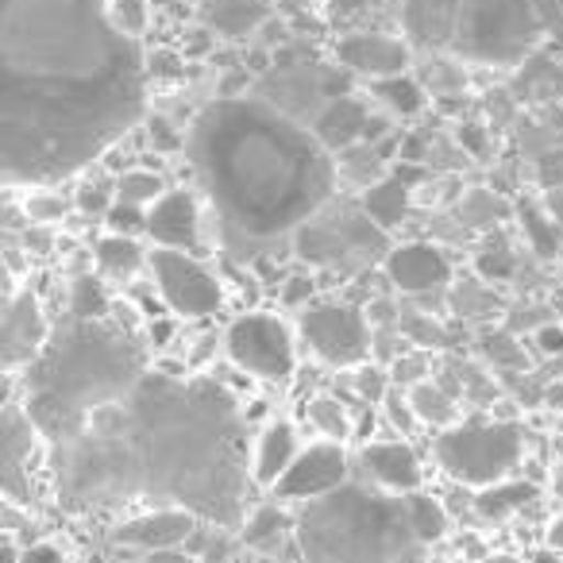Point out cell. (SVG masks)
<instances>
[{"label":"cell","instance_id":"1","mask_svg":"<svg viewBox=\"0 0 563 563\" xmlns=\"http://www.w3.org/2000/svg\"><path fill=\"white\" fill-rule=\"evenodd\" d=\"M151 66L112 0H0V170L9 189L93 170L147 120Z\"/></svg>","mask_w":563,"mask_h":563},{"label":"cell","instance_id":"2","mask_svg":"<svg viewBox=\"0 0 563 563\" xmlns=\"http://www.w3.org/2000/svg\"><path fill=\"white\" fill-rule=\"evenodd\" d=\"M51 494L74 517L174 506L240 532L247 521V413L224 383L151 367L132 390L51 444Z\"/></svg>","mask_w":563,"mask_h":563},{"label":"cell","instance_id":"3","mask_svg":"<svg viewBox=\"0 0 563 563\" xmlns=\"http://www.w3.org/2000/svg\"><path fill=\"white\" fill-rule=\"evenodd\" d=\"M197 194L212 212L220 247L235 263H258L336 197V155L255 93L201 104L186 128Z\"/></svg>","mask_w":563,"mask_h":563},{"label":"cell","instance_id":"4","mask_svg":"<svg viewBox=\"0 0 563 563\" xmlns=\"http://www.w3.org/2000/svg\"><path fill=\"white\" fill-rule=\"evenodd\" d=\"M151 371L147 347L132 329L104 321H63L51 332L40 360L20 375L24 409L47 444L74 437L101 409L120 401Z\"/></svg>","mask_w":563,"mask_h":563},{"label":"cell","instance_id":"5","mask_svg":"<svg viewBox=\"0 0 563 563\" xmlns=\"http://www.w3.org/2000/svg\"><path fill=\"white\" fill-rule=\"evenodd\" d=\"M298 563H429V544L409 521L406 494L375 483L340 490L294 509Z\"/></svg>","mask_w":563,"mask_h":563},{"label":"cell","instance_id":"6","mask_svg":"<svg viewBox=\"0 0 563 563\" xmlns=\"http://www.w3.org/2000/svg\"><path fill=\"white\" fill-rule=\"evenodd\" d=\"M294 255L306 271H332V274H363L371 266H383L390 255V232L367 217V209L344 197H332L313 220L298 228L294 235Z\"/></svg>","mask_w":563,"mask_h":563},{"label":"cell","instance_id":"7","mask_svg":"<svg viewBox=\"0 0 563 563\" xmlns=\"http://www.w3.org/2000/svg\"><path fill=\"white\" fill-rule=\"evenodd\" d=\"M432 455L452 483L483 490V486L514 478V471L521 467L525 429L506 417H463L460 424L437 432Z\"/></svg>","mask_w":563,"mask_h":563},{"label":"cell","instance_id":"8","mask_svg":"<svg viewBox=\"0 0 563 563\" xmlns=\"http://www.w3.org/2000/svg\"><path fill=\"white\" fill-rule=\"evenodd\" d=\"M544 35L537 0H463L452 55L478 66H517Z\"/></svg>","mask_w":563,"mask_h":563},{"label":"cell","instance_id":"9","mask_svg":"<svg viewBox=\"0 0 563 563\" xmlns=\"http://www.w3.org/2000/svg\"><path fill=\"white\" fill-rule=\"evenodd\" d=\"M224 360L258 383H290L298 371V329L278 313L251 309L224 324Z\"/></svg>","mask_w":563,"mask_h":563},{"label":"cell","instance_id":"10","mask_svg":"<svg viewBox=\"0 0 563 563\" xmlns=\"http://www.w3.org/2000/svg\"><path fill=\"white\" fill-rule=\"evenodd\" d=\"M301 347L332 371H355L371 360L375 324L367 309L347 298H317L298 313Z\"/></svg>","mask_w":563,"mask_h":563},{"label":"cell","instance_id":"11","mask_svg":"<svg viewBox=\"0 0 563 563\" xmlns=\"http://www.w3.org/2000/svg\"><path fill=\"white\" fill-rule=\"evenodd\" d=\"M147 274L163 306L181 321H205L224 309V278L194 251L151 247Z\"/></svg>","mask_w":563,"mask_h":563},{"label":"cell","instance_id":"12","mask_svg":"<svg viewBox=\"0 0 563 563\" xmlns=\"http://www.w3.org/2000/svg\"><path fill=\"white\" fill-rule=\"evenodd\" d=\"M344 74L340 66L324 63H290V58H274V70L255 86V97H263L266 104H274L278 112H286L298 124H309L324 112V104L336 101L344 89Z\"/></svg>","mask_w":563,"mask_h":563},{"label":"cell","instance_id":"13","mask_svg":"<svg viewBox=\"0 0 563 563\" xmlns=\"http://www.w3.org/2000/svg\"><path fill=\"white\" fill-rule=\"evenodd\" d=\"M51 444L40 432V424L32 421V413L24 409V401L12 398L4 406V498L12 506L32 509L40 501L43 486L40 475L51 478Z\"/></svg>","mask_w":563,"mask_h":563},{"label":"cell","instance_id":"14","mask_svg":"<svg viewBox=\"0 0 563 563\" xmlns=\"http://www.w3.org/2000/svg\"><path fill=\"white\" fill-rule=\"evenodd\" d=\"M344 483H352V455H347V448L336 444V440H313V444L301 448L294 467L282 475V483L271 494L282 506L298 509L340 490Z\"/></svg>","mask_w":563,"mask_h":563},{"label":"cell","instance_id":"15","mask_svg":"<svg viewBox=\"0 0 563 563\" xmlns=\"http://www.w3.org/2000/svg\"><path fill=\"white\" fill-rule=\"evenodd\" d=\"M336 55V66L352 78H363L367 86L386 78H398V74H409L417 51L406 35L394 32H378V27H352L336 40L332 47Z\"/></svg>","mask_w":563,"mask_h":563},{"label":"cell","instance_id":"16","mask_svg":"<svg viewBox=\"0 0 563 563\" xmlns=\"http://www.w3.org/2000/svg\"><path fill=\"white\" fill-rule=\"evenodd\" d=\"M383 274L390 282V290H398L401 298H432V294H448L455 286L452 258L432 240L394 243L383 263Z\"/></svg>","mask_w":563,"mask_h":563},{"label":"cell","instance_id":"17","mask_svg":"<svg viewBox=\"0 0 563 563\" xmlns=\"http://www.w3.org/2000/svg\"><path fill=\"white\" fill-rule=\"evenodd\" d=\"M51 324L43 313V301L32 286H12L4 298V317H0V355L9 375H24L51 340Z\"/></svg>","mask_w":563,"mask_h":563},{"label":"cell","instance_id":"18","mask_svg":"<svg viewBox=\"0 0 563 563\" xmlns=\"http://www.w3.org/2000/svg\"><path fill=\"white\" fill-rule=\"evenodd\" d=\"M147 240H151V247L194 251V255H201V243H205L201 194H194V189H174V186L166 189L147 209Z\"/></svg>","mask_w":563,"mask_h":563},{"label":"cell","instance_id":"19","mask_svg":"<svg viewBox=\"0 0 563 563\" xmlns=\"http://www.w3.org/2000/svg\"><path fill=\"white\" fill-rule=\"evenodd\" d=\"M201 525H205L201 517L189 514V509L147 506V509H140V514L124 517L109 537H112V544H124V548H135V552L151 555V552H166V548L189 544Z\"/></svg>","mask_w":563,"mask_h":563},{"label":"cell","instance_id":"20","mask_svg":"<svg viewBox=\"0 0 563 563\" xmlns=\"http://www.w3.org/2000/svg\"><path fill=\"white\" fill-rule=\"evenodd\" d=\"M463 0H401L398 24L417 55H444L460 32Z\"/></svg>","mask_w":563,"mask_h":563},{"label":"cell","instance_id":"21","mask_svg":"<svg viewBox=\"0 0 563 563\" xmlns=\"http://www.w3.org/2000/svg\"><path fill=\"white\" fill-rule=\"evenodd\" d=\"M386 132V124L378 117H371V104L360 93H340L336 101L324 104V112L313 120V135L332 151L355 147V143H375Z\"/></svg>","mask_w":563,"mask_h":563},{"label":"cell","instance_id":"22","mask_svg":"<svg viewBox=\"0 0 563 563\" xmlns=\"http://www.w3.org/2000/svg\"><path fill=\"white\" fill-rule=\"evenodd\" d=\"M360 463L375 486L390 494H413L424 486V463L409 440H367Z\"/></svg>","mask_w":563,"mask_h":563},{"label":"cell","instance_id":"23","mask_svg":"<svg viewBox=\"0 0 563 563\" xmlns=\"http://www.w3.org/2000/svg\"><path fill=\"white\" fill-rule=\"evenodd\" d=\"M301 448L306 444L298 437V424L290 417H271L251 440V478H255L258 490H274L282 475L294 467Z\"/></svg>","mask_w":563,"mask_h":563},{"label":"cell","instance_id":"24","mask_svg":"<svg viewBox=\"0 0 563 563\" xmlns=\"http://www.w3.org/2000/svg\"><path fill=\"white\" fill-rule=\"evenodd\" d=\"M360 205L367 209V217L375 220L383 232L394 235L409 220V212H413V181L390 170L386 178H378L375 186L360 189Z\"/></svg>","mask_w":563,"mask_h":563},{"label":"cell","instance_id":"25","mask_svg":"<svg viewBox=\"0 0 563 563\" xmlns=\"http://www.w3.org/2000/svg\"><path fill=\"white\" fill-rule=\"evenodd\" d=\"M93 266L101 278H117L128 282L135 278L140 271L151 266V251L140 243V235H120V232H104L101 240L93 243Z\"/></svg>","mask_w":563,"mask_h":563},{"label":"cell","instance_id":"26","mask_svg":"<svg viewBox=\"0 0 563 563\" xmlns=\"http://www.w3.org/2000/svg\"><path fill=\"white\" fill-rule=\"evenodd\" d=\"M271 20V9L263 0H209L205 27H212L217 40H247Z\"/></svg>","mask_w":563,"mask_h":563},{"label":"cell","instance_id":"27","mask_svg":"<svg viewBox=\"0 0 563 563\" xmlns=\"http://www.w3.org/2000/svg\"><path fill=\"white\" fill-rule=\"evenodd\" d=\"M540 498V486L532 478H506V483H494L475 490L471 506L483 521H509V517L525 514L529 506H537Z\"/></svg>","mask_w":563,"mask_h":563},{"label":"cell","instance_id":"28","mask_svg":"<svg viewBox=\"0 0 563 563\" xmlns=\"http://www.w3.org/2000/svg\"><path fill=\"white\" fill-rule=\"evenodd\" d=\"M406 398H409V406H413V413L421 417L424 429L444 432L463 421V398L455 390H448L440 378H429V383L406 390Z\"/></svg>","mask_w":563,"mask_h":563},{"label":"cell","instance_id":"29","mask_svg":"<svg viewBox=\"0 0 563 563\" xmlns=\"http://www.w3.org/2000/svg\"><path fill=\"white\" fill-rule=\"evenodd\" d=\"M282 537H294V514L282 501H266V506H255L247 514L240 529V540L255 552H278V540Z\"/></svg>","mask_w":563,"mask_h":563},{"label":"cell","instance_id":"30","mask_svg":"<svg viewBox=\"0 0 563 563\" xmlns=\"http://www.w3.org/2000/svg\"><path fill=\"white\" fill-rule=\"evenodd\" d=\"M371 93H375V101L383 104L386 112H394V117H417V112H424V104H429V89H424V81L413 78V74L375 81Z\"/></svg>","mask_w":563,"mask_h":563},{"label":"cell","instance_id":"31","mask_svg":"<svg viewBox=\"0 0 563 563\" xmlns=\"http://www.w3.org/2000/svg\"><path fill=\"white\" fill-rule=\"evenodd\" d=\"M406 509H409V521H413L417 537H421L429 548L440 544V540L452 532V514H448V506L437 498V494H429V490L406 494Z\"/></svg>","mask_w":563,"mask_h":563},{"label":"cell","instance_id":"32","mask_svg":"<svg viewBox=\"0 0 563 563\" xmlns=\"http://www.w3.org/2000/svg\"><path fill=\"white\" fill-rule=\"evenodd\" d=\"M112 181H117V201L135 205V209H151L170 189V181L158 170H151V166H128Z\"/></svg>","mask_w":563,"mask_h":563},{"label":"cell","instance_id":"33","mask_svg":"<svg viewBox=\"0 0 563 563\" xmlns=\"http://www.w3.org/2000/svg\"><path fill=\"white\" fill-rule=\"evenodd\" d=\"M20 212H24L27 224L55 228V224H66V220L74 217V197H63L58 194V186H35L24 194Z\"/></svg>","mask_w":563,"mask_h":563},{"label":"cell","instance_id":"34","mask_svg":"<svg viewBox=\"0 0 563 563\" xmlns=\"http://www.w3.org/2000/svg\"><path fill=\"white\" fill-rule=\"evenodd\" d=\"M306 421L313 424L321 440L344 444V440L352 437V413H347L344 401L332 398V394H317V398L306 401Z\"/></svg>","mask_w":563,"mask_h":563},{"label":"cell","instance_id":"35","mask_svg":"<svg viewBox=\"0 0 563 563\" xmlns=\"http://www.w3.org/2000/svg\"><path fill=\"white\" fill-rule=\"evenodd\" d=\"M109 309L112 298L104 290L101 274L86 271L70 282V317H78V321H104V317H112Z\"/></svg>","mask_w":563,"mask_h":563},{"label":"cell","instance_id":"36","mask_svg":"<svg viewBox=\"0 0 563 563\" xmlns=\"http://www.w3.org/2000/svg\"><path fill=\"white\" fill-rule=\"evenodd\" d=\"M336 170H340V178L355 181L360 189L375 186L378 178H386V174H390L383 166V158H378L375 143H355V147L340 151V155H336Z\"/></svg>","mask_w":563,"mask_h":563},{"label":"cell","instance_id":"37","mask_svg":"<svg viewBox=\"0 0 563 563\" xmlns=\"http://www.w3.org/2000/svg\"><path fill=\"white\" fill-rule=\"evenodd\" d=\"M475 274L486 282H506L517 274V251L501 232H490L475 251Z\"/></svg>","mask_w":563,"mask_h":563},{"label":"cell","instance_id":"38","mask_svg":"<svg viewBox=\"0 0 563 563\" xmlns=\"http://www.w3.org/2000/svg\"><path fill=\"white\" fill-rule=\"evenodd\" d=\"M424 89L432 97H452V93H463L467 86V70H463V58L460 55H429V66L421 74Z\"/></svg>","mask_w":563,"mask_h":563},{"label":"cell","instance_id":"39","mask_svg":"<svg viewBox=\"0 0 563 563\" xmlns=\"http://www.w3.org/2000/svg\"><path fill=\"white\" fill-rule=\"evenodd\" d=\"M398 329H401V336L409 340V347H424V352H440V347H448V329L432 313L401 309Z\"/></svg>","mask_w":563,"mask_h":563},{"label":"cell","instance_id":"40","mask_svg":"<svg viewBox=\"0 0 563 563\" xmlns=\"http://www.w3.org/2000/svg\"><path fill=\"white\" fill-rule=\"evenodd\" d=\"M112 205H117V181L109 178H81L74 189V212L89 220H104Z\"/></svg>","mask_w":563,"mask_h":563},{"label":"cell","instance_id":"41","mask_svg":"<svg viewBox=\"0 0 563 563\" xmlns=\"http://www.w3.org/2000/svg\"><path fill=\"white\" fill-rule=\"evenodd\" d=\"M452 306L460 309V317H483L498 309V298H494V282L486 278H463L452 286Z\"/></svg>","mask_w":563,"mask_h":563},{"label":"cell","instance_id":"42","mask_svg":"<svg viewBox=\"0 0 563 563\" xmlns=\"http://www.w3.org/2000/svg\"><path fill=\"white\" fill-rule=\"evenodd\" d=\"M390 378H394V386H398V390H413V386L437 378L432 352H424V347H409L406 355H398V360L390 363Z\"/></svg>","mask_w":563,"mask_h":563},{"label":"cell","instance_id":"43","mask_svg":"<svg viewBox=\"0 0 563 563\" xmlns=\"http://www.w3.org/2000/svg\"><path fill=\"white\" fill-rule=\"evenodd\" d=\"M478 344H483V360L490 363V367H525V344H517L514 332L486 329L483 336H478Z\"/></svg>","mask_w":563,"mask_h":563},{"label":"cell","instance_id":"44","mask_svg":"<svg viewBox=\"0 0 563 563\" xmlns=\"http://www.w3.org/2000/svg\"><path fill=\"white\" fill-rule=\"evenodd\" d=\"M383 413H386V421H390L394 437H401V440H409L417 429H424L421 417H417V413H413V406H409L406 390H398V386H394V390L383 398Z\"/></svg>","mask_w":563,"mask_h":563},{"label":"cell","instance_id":"45","mask_svg":"<svg viewBox=\"0 0 563 563\" xmlns=\"http://www.w3.org/2000/svg\"><path fill=\"white\" fill-rule=\"evenodd\" d=\"M151 9H155V0H112L117 24L124 27L128 35H135V40L151 27Z\"/></svg>","mask_w":563,"mask_h":563},{"label":"cell","instance_id":"46","mask_svg":"<svg viewBox=\"0 0 563 563\" xmlns=\"http://www.w3.org/2000/svg\"><path fill=\"white\" fill-rule=\"evenodd\" d=\"M282 286V306H290V309H306L317 301V282H313V271H294L286 274V278L278 282Z\"/></svg>","mask_w":563,"mask_h":563},{"label":"cell","instance_id":"47","mask_svg":"<svg viewBox=\"0 0 563 563\" xmlns=\"http://www.w3.org/2000/svg\"><path fill=\"white\" fill-rule=\"evenodd\" d=\"M104 228L120 235H147V209H135V205L117 201L104 217Z\"/></svg>","mask_w":563,"mask_h":563},{"label":"cell","instance_id":"48","mask_svg":"<svg viewBox=\"0 0 563 563\" xmlns=\"http://www.w3.org/2000/svg\"><path fill=\"white\" fill-rule=\"evenodd\" d=\"M532 347H537L544 360H563V324L544 321L540 329H532Z\"/></svg>","mask_w":563,"mask_h":563},{"label":"cell","instance_id":"49","mask_svg":"<svg viewBox=\"0 0 563 563\" xmlns=\"http://www.w3.org/2000/svg\"><path fill=\"white\" fill-rule=\"evenodd\" d=\"M371 0H324V16L332 20V24H344V20H355L367 12Z\"/></svg>","mask_w":563,"mask_h":563},{"label":"cell","instance_id":"50","mask_svg":"<svg viewBox=\"0 0 563 563\" xmlns=\"http://www.w3.org/2000/svg\"><path fill=\"white\" fill-rule=\"evenodd\" d=\"M181 63H186V58L174 55V51H155V55H147L151 78H178V74H181Z\"/></svg>","mask_w":563,"mask_h":563},{"label":"cell","instance_id":"51","mask_svg":"<svg viewBox=\"0 0 563 563\" xmlns=\"http://www.w3.org/2000/svg\"><path fill=\"white\" fill-rule=\"evenodd\" d=\"M20 563H70L63 555V548L47 544V540H40V544H27L24 555H20Z\"/></svg>","mask_w":563,"mask_h":563},{"label":"cell","instance_id":"52","mask_svg":"<svg viewBox=\"0 0 563 563\" xmlns=\"http://www.w3.org/2000/svg\"><path fill=\"white\" fill-rule=\"evenodd\" d=\"M560 555H563L560 548H552V544H548V540H544V548H537V552L529 555V563H563Z\"/></svg>","mask_w":563,"mask_h":563},{"label":"cell","instance_id":"53","mask_svg":"<svg viewBox=\"0 0 563 563\" xmlns=\"http://www.w3.org/2000/svg\"><path fill=\"white\" fill-rule=\"evenodd\" d=\"M548 544L560 548V552H563V509H560V514H555V521L548 525Z\"/></svg>","mask_w":563,"mask_h":563},{"label":"cell","instance_id":"54","mask_svg":"<svg viewBox=\"0 0 563 563\" xmlns=\"http://www.w3.org/2000/svg\"><path fill=\"white\" fill-rule=\"evenodd\" d=\"M483 563H529V560H521L517 552H486Z\"/></svg>","mask_w":563,"mask_h":563},{"label":"cell","instance_id":"55","mask_svg":"<svg viewBox=\"0 0 563 563\" xmlns=\"http://www.w3.org/2000/svg\"><path fill=\"white\" fill-rule=\"evenodd\" d=\"M158 9H174V4H181V0H155Z\"/></svg>","mask_w":563,"mask_h":563},{"label":"cell","instance_id":"56","mask_svg":"<svg viewBox=\"0 0 563 563\" xmlns=\"http://www.w3.org/2000/svg\"><path fill=\"white\" fill-rule=\"evenodd\" d=\"M555 494H563V467H560V475H555Z\"/></svg>","mask_w":563,"mask_h":563},{"label":"cell","instance_id":"57","mask_svg":"<svg viewBox=\"0 0 563 563\" xmlns=\"http://www.w3.org/2000/svg\"><path fill=\"white\" fill-rule=\"evenodd\" d=\"M452 563H471V560H452Z\"/></svg>","mask_w":563,"mask_h":563},{"label":"cell","instance_id":"58","mask_svg":"<svg viewBox=\"0 0 563 563\" xmlns=\"http://www.w3.org/2000/svg\"><path fill=\"white\" fill-rule=\"evenodd\" d=\"M560 255H563V247H560Z\"/></svg>","mask_w":563,"mask_h":563},{"label":"cell","instance_id":"59","mask_svg":"<svg viewBox=\"0 0 563 563\" xmlns=\"http://www.w3.org/2000/svg\"><path fill=\"white\" fill-rule=\"evenodd\" d=\"M143 563H151V560H143Z\"/></svg>","mask_w":563,"mask_h":563}]
</instances>
